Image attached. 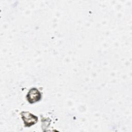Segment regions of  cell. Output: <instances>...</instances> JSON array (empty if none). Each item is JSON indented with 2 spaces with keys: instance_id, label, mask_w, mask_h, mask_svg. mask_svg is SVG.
Masks as SVG:
<instances>
[{
  "instance_id": "2",
  "label": "cell",
  "mask_w": 132,
  "mask_h": 132,
  "mask_svg": "<svg viewBox=\"0 0 132 132\" xmlns=\"http://www.w3.org/2000/svg\"><path fill=\"white\" fill-rule=\"evenodd\" d=\"M26 97L28 102L32 104L41 99V94L37 89L32 88L28 92Z\"/></svg>"
},
{
  "instance_id": "1",
  "label": "cell",
  "mask_w": 132,
  "mask_h": 132,
  "mask_svg": "<svg viewBox=\"0 0 132 132\" xmlns=\"http://www.w3.org/2000/svg\"><path fill=\"white\" fill-rule=\"evenodd\" d=\"M21 115L25 126L26 127H29L38 121V118L28 112L23 111L21 113Z\"/></svg>"
}]
</instances>
